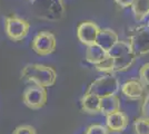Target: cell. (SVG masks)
I'll return each instance as SVG.
<instances>
[{
	"instance_id": "13",
	"label": "cell",
	"mask_w": 149,
	"mask_h": 134,
	"mask_svg": "<svg viewBox=\"0 0 149 134\" xmlns=\"http://www.w3.org/2000/svg\"><path fill=\"white\" fill-rule=\"evenodd\" d=\"M120 111V101H119L117 95L111 96H106L101 98V103H100V113L102 115L112 114Z\"/></svg>"
},
{
	"instance_id": "3",
	"label": "cell",
	"mask_w": 149,
	"mask_h": 134,
	"mask_svg": "<svg viewBox=\"0 0 149 134\" xmlns=\"http://www.w3.org/2000/svg\"><path fill=\"white\" fill-rule=\"evenodd\" d=\"M128 41L137 57L149 54V26L141 25L134 28Z\"/></svg>"
},
{
	"instance_id": "20",
	"label": "cell",
	"mask_w": 149,
	"mask_h": 134,
	"mask_svg": "<svg viewBox=\"0 0 149 134\" xmlns=\"http://www.w3.org/2000/svg\"><path fill=\"white\" fill-rule=\"evenodd\" d=\"M139 79L146 86H149V63H146L139 69Z\"/></svg>"
},
{
	"instance_id": "18",
	"label": "cell",
	"mask_w": 149,
	"mask_h": 134,
	"mask_svg": "<svg viewBox=\"0 0 149 134\" xmlns=\"http://www.w3.org/2000/svg\"><path fill=\"white\" fill-rule=\"evenodd\" d=\"M95 66H96V69L101 73H113V58L111 56H108L100 64L95 65Z\"/></svg>"
},
{
	"instance_id": "7",
	"label": "cell",
	"mask_w": 149,
	"mask_h": 134,
	"mask_svg": "<svg viewBox=\"0 0 149 134\" xmlns=\"http://www.w3.org/2000/svg\"><path fill=\"white\" fill-rule=\"evenodd\" d=\"M99 30V26L96 22H93L91 20H86L79 24V26L77 27V37L80 40L81 44L90 46V45L96 44Z\"/></svg>"
},
{
	"instance_id": "24",
	"label": "cell",
	"mask_w": 149,
	"mask_h": 134,
	"mask_svg": "<svg viewBox=\"0 0 149 134\" xmlns=\"http://www.w3.org/2000/svg\"><path fill=\"white\" fill-rule=\"evenodd\" d=\"M148 26H149V21H148Z\"/></svg>"
},
{
	"instance_id": "21",
	"label": "cell",
	"mask_w": 149,
	"mask_h": 134,
	"mask_svg": "<svg viewBox=\"0 0 149 134\" xmlns=\"http://www.w3.org/2000/svg\"><path fill=\"white\" fill-rule=\"evenodd\" d=\"M13 134H37V132H36V128L33 126L24 124V125H19L15 128Z\"/></svg>"
},
{
	"instance_id": "14",
	"label": "cell",
	"mask_w": 149,
	"mask_h": 134,
	"mask_svg": "<svg viewBox=\"0 0 149 134\" xmlns=\"http://www.w3.org/2000/svg\"><path fill=\"white\" fill-rule=\"evenodd\" d=\"M130 8L135 20L138 22L145 20L149 16V0H135Z\"/></svg>"
},
{
	"instance_id": "23",
	"label": "cell",
	"mask_w": 149,
	"mask_h": 134,
	"mask_svg": "<svg viewBox=\"0 0 149 134\" xmlns=\"http://www.w3.org/2000/svg\"><path fill=\"white\" fill-rule=\"evenodd\" d=\"M135 0H115V2L121 8H129L134 4Z\"/></svg>"
},
{
	"instance_id": "17",
	"label": "cell",
	"mask_w": 149,
	"mask_h": 134,
	"mask_svg": "<svg viewBox=\"0 0 149 134\" xmlns=\"http://www.w3.org/2000/svg\"><path fill=\"white\" fill-rule=\"evenodd\" d=\"M135 134H149V117L141 116L137 119L134 124Z\"/></svg>"
},
{
	"instance_id": "5",
	"label": "cell",
	"mask_w": 149,
	"mask_h": 134,
	"mask_svg": "<svg viewBox=\"0 0 149 134\" xmlns=\"http://www.w3.org/2000/svg\"><path fill=\"white\" fill-rule=\"evenodd\" d=\"M30 29V24L24 18L17 16L7 17L5 20V30L7 36L13 41H20L27 37Z\"/></svg>"
},
{
	"instance_id": "15",
	"label": "cell",
	"mask_w": 149,
	"mask_h": 134,
	"mask_svg": "<svg viewBox=\"0 0 149 134\" xmlns=\"http://www.w3.org/2000/svg\"><path fill=\"white\" fill-rule=\"evenodd\" d=\"M136 58L137 56L134 53H129V54L121 56V57L113 58V73H116V72H125V70L129 69L134 65Z\"/></svg>"
},
{
	"instance_id": "11",
	"label": "cell",
	"mask_w": 149,
	"mask_h": 134,
	"mask_svg": "<svg viewBox=\"0 0 149 134\" xmlns=\"http://www.w3.org/2000/svg\"><path fill=\"white\" fill-rule=\"evenodd\" d=\"M100 103L101 98L93 93H85L81 97L80 106L81 109L88 114H98L100 113Z\"/></svg>"
},
{
	"instance_id": "10",
	"label": "cell",
	"mask_w": 149,
	"mask_h": 134,
	"mask_svg": "<svg viewBox=\"0 0 149 134\" xmlns=\"http://www.w3.org/2000/svg\"><path fill=\"white\" fill-rule=\"evenodd\" d=\"M119 40L117 32H113L110 28H100L99 34L97 36L96 44L99 45L101 48H104L105 51H109L111 49V47Z\"/></svg>"
},
{
	"instance_id": "2",
	"label": "cell",
	"mask_w": 149,
	"mask_h": 134,
	"mask_svg": "<svg viewBox=\"0 0 149 134\" xmlns=\"http://www.w3.org/2000/svg\"><path fill=\"white\" fill-rule=\"evenodd\" d=\"M119 89L120 84L113 73H104L102 76L98 77L89 85L86 93H93L102 98L106 96L116 95Z\"/></svg>"
},
{
	"instance_id": "6",
	"label": "cell",
	"mask_w": 149,
	"mask_h": 134,
	"mask_svg": "<svg viewBox=\"0 0 149 134\" xmlns=\"http://www.w3.org/2000/svg\"><path fill=\"white\" fill-rule=\"evenodd\" d=\"M56 37L50 32H40L33 37L31 41V48L40 56H47L56 51Z\"/></svg>"
},
{
	"instance_id": "1",
	"label": "cell",
	"mask_w": 149,
	"mask_h": 134,
	"mask_svg": "<svg viewBox=\"0 0 149 134\" xmlns=\"http://www.w3.org/2000/svg\"><path fill=\"white\" fill-rule=\"evenodd\" d=\"M21 78L31 84L50 87L56 83L57 73L52 67L42 64H28L21 70Z\"/></svg>"
},
{
	"instance_id": "8",
	"label": "cell",
	"mask_w": 149,
	"mask_h": 134,
	"mask_svg": "<svg viewBox=\"0 0 149 134\" xmlns=\"http://www.w3.org/2000/svg\"><path fill=\"white\" fill-rule=\"evenodd\" d=\"M128 116L124 112L118 111L116 113H112L106 116V124L109 131L111 132H123L128 126Z\"/></svg>"
},
{
	"instance_id": "25",
	"label": "cell",
	"mask_w": 149,
	"mask_h": 134,
	"mask_svg": "<svg viewBox=\"0 0 149 134\" xmlns=\"http://www.w3.org/2000/svg\"><path fill=\"white\" fill-rule=\"evenodd\" d=\"M30 1H33V0H30Z\"/></svg>"
},
{
	"instance_id": "16",
	"label": "cell",
	"mask_w": 149,
	"mask_h": 134,
	"mask_svg": "<svg viewBox=\"0 0 149 134\" xmlns=\"http://www.w3.org/2000/svg\"><path fill=\"white\" fill-rule=\"evenodd\" d=\"M129 53H132V49H131V46L128 40H118L111 47V49L108 51L109 56H111L112 58L121 57Z\"/></svg>"
},
{
	"instance_id": "12",
	"label": "cell",
	"mask_w": 149,
	"mask_h": 134,
	"mask_svg": "<svg viewBox=\"0 0 149 134\" xmlns=\"http://www.w3.org/2000/svg\"><path fill=\"white\" fill-rule=\"evenodd\" d=\"M108 56H109L108 51H105L104 48H101L99 45L97 44L87 46V49H86V53H85V59L87 60L88 63H90L93 65L100 64Z\"/></svg>"
},
{
	"instance_id": "4",
	"label": "cell",
	"mask_w": 149,
	"mask_h": 134,
	"mask_svg": "<svg viewBox=\"0 0 149 134\" xmlns=\"http://www.w3.org/2000/svg\"><path fill=\"white\" fill-rule=\"evenodd\" d=\"M47 89L44 86L32 84L29 85L22 93V102L30 109H42L47 103Z\"/></svg>"
},
{
	"instance_id": "9",
	"label": "cell",
	"mask_w": 149,
	"mask_h": 134,
	"mask_svg": "<svg viewBox=\"0 0 149 134\" xmlns=\"http://www.w3.org/2000/svg\"><path fill=\"white\" fill-rule=\"evenodd\" d=\"M121 92L127 98L136 101L143 97L145 85L140 82V79H130L121 85Z\"/></svg>"
},
{
	"instance_id": "19",
	"label": "cell",
	"mask_w": 149,
	"mask_h": 134,
	"mask_svg": "<svg viewBox=\"0 0 149 134\" xmlns=\"http://www.w3.org/2000/svg\"><path fill=\"white\" fill-rule=\"evenodd\" d=\"M85 134H109V128L101 124H93L88 126Z\"/></svg>"
},
{
	"instance_id": "22",
	"label": "cell",
	"mask_w": 149,
	"mask_h": 134,
	"mask_svg": "<svg viewBox=\"0 0 149 134\" xmlns=\"http://www.w3.org/2000/svg\"><path fill=\"white\" fill-rule=\"evenodd\" d=\"M141 114H143V116L149 117V93L143 100V106H141Z\"/></svg>"
}]
</instances>
